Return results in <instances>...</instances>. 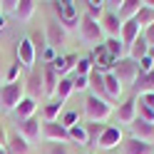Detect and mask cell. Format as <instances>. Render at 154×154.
<instances>
[{"label":"cell","instance_id":"obj_26","mask_svg":"<svg viewBox=\"0 0 154 154\" xmlns=\"http://www.w3.org/2000/svg\"><path fill=\"white\" fill-rule=\"evenodd\" d=\"M72 92H75V80L72 77H60V85H57V90H55V100L65 102V100H70Z\"/></svg>","mask_w":154,"mask_h":154},{"label":"cell","instance_id":"obj_6","mask_svg":"<svg viewBox=\"0 0 154 154\" xmlns=\"http://www.w3.org/2000/svg\"><path fill=\"white\" fill-rule=\"evenodd\" d=\"M45 40H47V47H52V50L57 52L67 42V30L57 20H50V23L45 25Z\"/></svg>","mask_w":154,"mask_h":154},{"label":"cell","instance_id":"obj_34","mask_svg":"<svg viewBox=\"0 0 154 154\" xmlns=\"http://www.w3.org/2000/svg\"><path fill=\"white\" fill-rule=\"evenodd\" d=\"M85 8H87V15L92 17V20H102V15H104V10H107V8H104V3H94V0H87V3H85Z\"/></svg>","mask_w":154,"mask_h":154},{"label":"cell","instance_id":"obj_45","mask_svg":"<svg viewBox=\"0 0 154 154\" xmlns=\"http://www.w3.org/2000/svg\"><path fill=\"white\" fill-rule=\"evenodd\" d=\"M5 27V15H0V30Z\"/></svg>","mask_w":154,"mask_h":154},{"label":"cell","instance_id":"obj_19","mask_svg":"<svg viewBox=\"0 0 154 154\" xmlns=\"http://www.w3.org/2000/svg\"><path fill=\"white\" fill-rule=\"evenodd\" d=\"M144 8L142 0H122V3L117 5V13H119V20L127 23V20H134L137 17V13Z\"/></svg>","mask_w":154,"mask_h":154},{"label":"cell","instance_id":"obj_15","mask_svg":"<svg viewBox=\"0 0 154 154\" xmlns=\"http://www.w3.org/2000/svg\"><path fill=\"white\" fill-rule=\"evenodd\" d=\"M5 149L10 152V154H32V144L27 142L20 132H13L10 137H8V144H5Z\"/></svg>","mask_w":154,"mask_h":154},{"label":"cell","instance_id":"obj_1","mask_svg":"<svg viewBox=\"0 0 154 154\" xmlns=\"http://www.w3.org/2000/svg\"><path fill=\"white\" fill-rule=\"evenodd\" d=\"M80 3L75 0H60V3H52V10L57 15V23H60L65 30H72V27H80Z\"/></svg>","mask_w":154,"mask_h":154},{"label":"cell","instance_id":"obj_20","mask_svg":"<svg viewBox=\"0 0 154 154\" xmlns=\"http://www.w3.org/2000/svg\"><path fill=\"white\" fill-rule=\"evenodd\" d=\"M142 35V27L137 25V20H127V23H122V32H119V40H122V45L127 47H132V42L137 40V37Z\"/></svg>","mask_w":154,"mask_h":154},{"label":"cell","instance_id":"obj_42","mask_svg":"<svg viewBox=\"0 0 154 154\" xmlns=\"http://www.w3.org/2000/svg\"><path fill=\"white\" fill-rule=\"evenodd\" d=\"M144 104H147V107H152L154 109V92H149V94H142V97H139Z\"/></svg>","mask_w":154,"mask_h":154},{"label":"cell","instance_id":"obj_16","mask_svg":"<svg viewBox=\"0 0 154 154\" xmlns=\"http://www.w3.org/2000/svg\"><path fill=\"white\" fill-rule=\"evenodd\" d=\"M57 85H60V77H57L55 67L47 62V65L42 67V92H45V97H55Z\"/></svg>","mask_w":154,"mask_h":154},{"label":"cell","instance_id":"obj_13","mask_svg":"<svg viewBox=\"0 0 154 154\" xmlns=\"http://www.w3.org/2000/svg\"><path fill=\"white\" fill-rule=\"evenodd\" d=\"M122 154H154V144L127 137V139H122Z\"/></svg>","mask_w":154,"mask_h":154},{"label":"cell","instance_id":"obj_37","mask_svg":"<svg viewBox=\"0 0 154 154\" xmlns=\"http://www.w3.org/2000/svg\"><path fill=\"white\" fill-rule=\"evenodd\" d=\"M77 119H80V117H77V112H65L62 119H60V124H62L65 129H70V127H75V124H77Z\"/></svg>","mask_w":154,"mask_h":154},{"label":"cell","instance_id":"obj_33","mask_svg":"<svg viewBox=\"0 0 154 154\" xmlns=\"http://www.w3.org/2000/svg\"><path fill=\"white\" fill-rule=\"evenodd\" d=\"M70 132V142H77V144H87V129H85V124L77 122L75 127L67 129Z\"/></svg>","mask_w":154,"mask_h":154},{"label":"cell","instance_id":"obj_3","mask_svg":"<svg viewBox=\"0 0 154 154\" xmlns=\"http://www.w3.org/2000/svg\"><path fill=\"white\" fill-rule=\"evenodd\" d=\"M112 112H114L112 102L100 100L94 94H87V100H85V117H87V122H104Z\"/></svg>","mask_w":154,"mask_h":154},{"label":"cell","instance_id":"obj_12","mask_svg":"<svg viewBox=\"0 0 154 154\" xmlns=\"http://www.w3.org/2000/svg\"><path fill=\"white\" fill-rule=\"evenodd\" d=\"M129 129H132V137L134 139H142V142H154V124L152 122H144V119H134L132 124H129Z\"/></svg>","mask_w":154,"mask_h":154},{"label":"cell","instance_id":"obj_39","mask_svg":"<svg viewBox=\"0 0 154 154\" xmlns=\"http://www.w3.org/2000/svg\"><path fill=\"white\" fill-rule=\"evenodd\" d=\"M142 37L147 40V45H149V47H154V23H152L149 27H144V30H142Z\"/></svg>","mask_w":154,"mask_h":154},{"label":"cell","instance_id":"obj_29","mask_svg":"<svg viewBox=\"0 0 154 154\" xmlns=\"http://www.w3.org/2000/svg\"><path fill=\"white\" fill-rule=\"evenodd\" d=\"M60 112H62V102L52 100V102H47V104H45V109H42V119H45V122H57Z\"/></svg>","mask_w":154,"mask_h":154},{"label":"cell","instance_id":"obj_43","mask_svg":"<svg viewBox=\"0 0 154 154\" xmlns=\"http://www.w3.org/2000/svg\"><path fill=\"white\" fill-rule=\"evenodd\" d=\"M42 57H45V60H50V62H52V60H55L57 55H55V50H52V47H47V50H45V55H42Z\"/></svg>","mask_w":154,"mask_h":154},{"label":"cell","instance_id":"obj_36","mask_svg":"<svg viewBox=\"0 0 154 154\" xmlns=\"http://www.w3.org/2000/svg\"><path fill=\"white\" fill-rule=\"evenodd\" d=\"M42 154H70V149H67V144H60V142H47Z\"/></svg>","mask_w":154,"mask_h":154},{"label":"cell","instance_id":"obj_11","mask_svg":"<svg viewBox=\"0 0 154 154\" xmlns=\"http://www.w3.org/2000/svg\"><path fill=\"white\" fill-rule=\"evenodd\" d=\"M100 25H102L104 35H109V37H119V32H122V20H119V15L114 10H104Z\"/></svg>","mask_w":154,"mask_h":154},{"label":"cell","instance_id":"obj_40","mask_svg":"<svg viewBox=\"0 0 154 154\" xmlns=\"http://www.w3.org/2000/svg\"><path fill=\"white\" fill-rule=\"evenodd\" d=\"M90 87V77H75V92H82Z\"/></svg>","mask_w":154,"mask_h":154},{"label":"cell","instance_id":"obj_48","mask_svg":"<svg viewBox=\"0 0 154 154\" xmlns=\"http://www.w3.org/2000/svg\"><path fill=\"white\" fill-rule=\"evenodd\" d=\"M0 82H3V70H0Z\"/></svg>","mask_w":154,"mask_h":154},{"label":"cell","instance_id":"obj_21","mask_svg":"<svg viewBox=\"0 0 154 154\" xmlns=\"http://www.w3.org/2000/svg\"><path fill=\"white\" fill-rule=\"evenodd\" d=\"M35 13H37V3H35V0H20L13 15H15L20 23H30Z\"/></svg>","mask_w":154,"mask_h":154},{"label":"cell","instance_id":"obj_2","mask_svg":"<svg viewBox=\"0 0 154 154\" xmlns=\"http://www.w3.org/2000/svg\"><path fill=\"white\" fill-rule=\"evenodd\" d=\"M25 97H27V94H25V82H23V80H17V82H13V85H3V87H0V107H3L5 112H15V107H17Z\"/></svg>","mask_w":154,"mask_h":154},{"label":"cell","instance_id":"obj_25","mask_svg":"<svg viewBox=\"0 0 154 154\" xmlns=\"http://www.w3.org/2000/svg\"><path fill=\"white\" fill-rule=\"evenodd\" d=\"M147 52H149V45H147V40L139 35L137 40L132 42V47L127 50V57H129V60H134V62H139L142 57H147Z\"/></svg>","mask_w":154,"mask_h":154},{"label":"cell","instance_id":"obj_46","mask_svg":"<svg viewBox=\"0 0 154 154\" xmlns=\"http://www.w3.org/2000/svg\"><path fill=\"white\" fill-rule=\"evenodd\" d=\"M149 57H152V60H154V47H149V52H147Z\"/></svg>","mask_w":154,"mask_h":154},{"label":"cell","instance_id":"obj_30","mask_svg":"<svg viewBox=\"0 0 154 154\" xmlns=\"http://www.w3.org/2000/svg\"><path fill=\"white\" fill-rule=\"evenodd\" d=\"M30 42H32V47H35V55H37V57H42V55H45V50H47L45 32H40V30H32V32H30Z\"/></svg>","mask_w":154,"mask_h":154},{"label":"cell","instance_id":"obj_47","mask_svg":"<svg viewBox=\"0 0 154 154\" xmlns=\"http://www.w3.org/2000/svg\"><path fill=\"white\" fill-rule=\"evenodd\" d=\"M0 154H10V152H8V149H5V147H3V149H0Z\"/></svg>","mask_w":154,"mask_h":154},{"label":"cell","instance_id":"obj_27","mask_svg":"<svg viewBox=\"0 0 154 154\" xmlns=\"http://www.w3.org/2000/svg\"><path fill=\"white\" fill-rule=\"evenodd\" d=\"M132 87H134V92H137L139 97H142V94L154 92V72H149V75H139L137 82H134Z\"/></svg>","mask_w":154,"mask_h":154},{"label":"cell","instance_id":"obj_28","mask_svg":"<svg viewBox=\"0 0 154 154\" xmlns=\"http://www.w3.org/2000/svg\"><path fill=\"white\" fill-rule=\"evenodd\" d=\"M104 127H107V124H102V122H87L85 124V129H87V147H94V144H97Z\"/></svg>","mask_w":154,"mask_h":154},{"label":"cell","instance_id":"obj_8","mask_svg":"<svg viewBox=\"0 0 154 154\" xmlns=\"http://www.w3.org/2000/svg\"><path fill=\"white\" fill-rule=\"evenodd\" d=\"M42 139L45 142L67 144V142H70V132H67L60 122H42Z\"/></svg>","mask_w":154,"mask_h":154},{"label":"cell","instance_id":"obj_38","mask_svg":"<svg viewBox=\"0 0 154 154\" xmlns=\"http://www.w3.org/2000/svg\"><path fill=\"white\" fill-rule=\"evenodd\" d=\"M17 75H20V62H15V65H10V70L5 72V80H8V85H13V82H17Z\"/></svg>","mask_w":154,"mask_h":154},{"label":"cell","instance_id":"obj_5","mask_svg":"<svg viewBox=\"0 0 154 154\" xmlns=\"http://www.w3.org/2000/svg\"><path fill=\"white\" fill-rule=\"evenodd\" d=\"M112 72H114V77L119 80L122 87H127V85H134V82H137V77H139V65L134 62V60H129V57H122V60L114 62Z\"/></svg>","mask_w":154,"mask_h":154},{"label":"cell","instance_id":"obj_23","mask_svg":"<svg viewBox=\"0 0 154 154\" xmlns=\"http://www.w3.org/2000/svg\"><path fill=\"white\" fill-rule=\"evenodd\" d=\"M102 45H104V50L109 52V57H112L114 62H117V60H122V57H127V47L122 45V40H119V37H107V40H104Z\"/></svg>","mask_w":154,"mask_h":154},{"label":"cell","instance_id":"obj_18","mask_svg":"<svg viewBox=\"0 0 154 154\" xmlns=\"http://www.w3.org/2000/svg\"><path fill=\"white\" fill-rule=\"evenodd\" d=\"M117 119L122 124H132L137 119V97H129V100H124L119 104L117 107Z\"/></svg>","mask_w":154,"mask_h":154},{"label":"cell","instance_id":"obj_44","mask_svg":"<svg viewBox=\"0 0 154 154\" xmlns=\"http://www.w3.org/2000/svg\"><path fill=\"white\" fill-rule=\"evenodd\" d=\"M8 144V137H5V132H3V127H0V149H3Z\"/></svg>","mask_w":154,"mask_h":154},{"label":"cell","instance_id":"obj_22","mask_svg":"<svg viewBox=\"0 0 154 154\" xmlns=\"http://www.w3.org/2000/svg\"><path fill=\"white\" fill-rule=\"evenodd\" d=\"M35 112H37V102H35L32 97H25V100L15 107V117H17V122H25V119L35 117Z\"/></svg>","mask_w":154,"mask_h":154},{"label":"cell","instance_id":"obj_49","mask_svg":"<svg viewBox=\"0 0 154 154\" xmlns=\"http://www.w3.org/2000/svg\"><path fill=\"white\" fill-rule=\"evenodd\" d=\"M0 15H3V10H0Z\"/></svg>","mask_w":154,"mask_h":154},{"label":"cell","instance_id":"obj_32","mask_svg":"<svg viewBox=\"0 0 154 154\" xmlns=\"http://www.w3.org/2000/svg\"><path fill=\"white\" fill-rule=\"evenodd\" d=\"M134 20H137V25L144 30V27H149V25L154 23V10H152V8H149L147 3H144V8L137 13V17H134Z\"/></svg>","mask_w":154,"mask_h":154},{"label":"cell","instance_id":"obj_31","mask_svg":"<svg viewBox=\"0 0 154 154\" xmlns=\"http://www.w3.org/2000/svg\"><path fill=\"white\" fill-rule=\"evenodd\" d=\"M92 70H94L92 57H80V60H77V65H75V75H77V77H90Z\"/></svg>","mask_w":154,"mask_h":154},{"label":"cell","instance_id":"obj_7","mask_svg":"<svg viewBox=\"0 0 154 154\" xmlns=\"http://www.w3.org/2000/svg\"><path fill=\"white\" fill-rule=\"evenodd\" d=\"M122 129L119 127H114V124H107V127H104V132L100 134V139H97V144H94V147L97 149H102V152H112L114 147H119L122 144Z\"/></svg>","mask_w":154,"mask_h":154},{"label":"cell","instance_id":"obj_14","mask_svg":"<svg viewBox=\"0 0 154 154\" xmlns=\"http://www.w3.org/2000/svg\"><path fill=\"white\" fill-rule=\"evenodd\" d=\"M77 60H80V55H75V52H70V55H57L55 60L50 62L52 67H55V72H57V77H67V72L70 70H75V65H77Z\"/></svg>","mask_w":154,"mask_h":154},{"label":"cell","instance_id":"obj_9","mask_svg":"<svg viewBox=\"0 0 154 154\" xmlns=\"http://www.w3.org/2000/svg\"><path fill=\"white\" fill-rule=\"evenodd\" d=\"M17 132H20L30 144H32V142H40V139H42V124H40V117H30V119L20 122V124H17Z\"/></svg>","mask_w":154,"mask_h":154},{"label":"cell","instance_id":"obj_41","mask_svg":"<svg viewBox=\"0 0 154 154\" xmlns=\"http://www.w3.org/2000/svg\"><path fill=\"white\" fill-rule=\"evenodd\" d=\"M15 8H17L15 0H5V3H0V10H3V15H5V13H15Z\"/></svg>","mask_w":154,"mask_h":154},{"label":"cell","instance_id":"obj_24","mask_svg":"<svg viewBox=\"0 0 154 154\" xmlns=\"http://www.w3.org/2000/svg\"><path fill=\"white\" fill-rule=\"evenodd\" d=\"M104 90H107V97H109V102H117L119 97H122V85H119V80L114 77V72H107L104 75Z\"/></svg>","mask_w":154,"mask_h":154},{"label":"cell","instance_id":"obj_10","mask_svg":"<svg viewBox=\"0 0 154 154\" xmlns=\"http://www.w3.org/2000/svg\"><path fill=\"white\" fill-rule=\"evenodd\" d=\"M35 60H37V55H35V47L30 42V37H23L20 45H17V62L23 67H27V70H32Z\"/></svg>","mask_w":154,"mask_h":154},{"label":"cell","instance_id":"obj_4","mask_svg":"<svg viewBox=\"0 0 154 154\" xmlns=\"http://www.w3.org/2000/svg\"><path fill=\"white\" fill-rule=\"evenodd\" d=\"M80 37L87 45H102L104 42V30H102V25L97 20H92V17L85 13L80 17Z\"/></svg>","mask_w":154,"mask_h":154},{"label":"cell","instance_id":"obj_35","mask_svg":"<svg viewBox=\"0 0 154 154\" xmlns=\"http://www.w3.org/2000/svg\"><path fill=\"white\" fill-rule=\"evenodd\" d=\"M137 117L139 119H144V122H152L154 124V109L152 107H147L142 100H137Z\"/></svg>","mask_w":154,"mask_h":154},{"label":"cell","instance_id":"obj_17","mask_svg":"<svg viewBox=\"0 0 154 154\" xmlns=\"http://www.w3.org/2000/svg\"><path fill=\"white\" fill-rule=\"evenodd\" d=\"M25 94H27V97H32L35 102L37 100H40L42 97V72H30V75H27V80H25Z\"/></svg>","mask_w":154,"mask_h":154}]
</instances>
